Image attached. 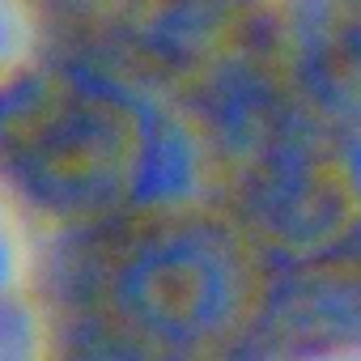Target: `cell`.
I'll return each instance as SVG.
<instances>
[{"label":"cell","instance_id":"6da1fadb","mask_svg":"<svg viewBox=\"0 0 361 361\" xmlns=\"http://www.w3.org/2000/svg\"><path fill=\"white\" fill-rule=\"evenodd\" d=\"M331 361H361V353H344V357H331Z\"/></svg>","mask_w":361,"mask_h":361}]
</instances>
